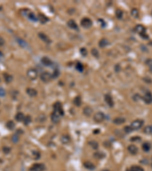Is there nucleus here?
<instances>
[{
    "mask_svg": "<svg viewBox=\"0 0 152 171\" xmlns=\"http://www.w3.org/2000/svg\"><path fill=\"white\" fill-rule=\"evenodd\" d=\"M19 138H20L19 135H18V133H16V134H14V135H12V141L13 143H18V141H19Z\"/></svg>",
    "mask_w": 152,
    "mask_h": 171,
    "instance_id": "28",
    "label": "nucleus"
},
{
    "mask_svg": "<svg viewBox=\"0 0 152 171\" xmlns=\"http://www.w3.org/2000/svg\"><path fill=\"white\" fill-rule=\"evenodd\" d=\"M2 151L5 154H9L11 151V149L9 148V147H3V148H2Z\"/></svg>",
    "mask_w": 152,
    "mask_h": 171,
    "instance_id": "43",
    "label": "nucleus"
},
{
    "mask_svg": "<svg viewBox=\"0 0 152 171\" xmlns=\"http://www.w3.org/2000/svg\"><path fill=\"white\" fill-rule=\"evenodd\" d=\"M123 13L121 10H117L116 11V17L117 18L119 19H121L123 18Z\"/></svg>",
    "mask_w": 152,
    "mask_h": 171,
    "instance_id": "38",
    "label": "nucleus"
},
{
    "mask_svg": "<svg viewBox=\"0 0 152 171\" xmlns=\"http://www.w3.org/2000/svg\"><path fill=\"white\" fill-rule=\"evenodd\" d=\"M61 117L62 116L55 111H53V113L51 114V120L53 123H58L60 121Z\"/></svg>",
    "mask_w": 152,
    "mask_h": 171,
    "instance_id": "8",
    "label": "nucleus"
},
{
    "mask_svg": "<svg viewBox=\"0 0 152 171\" xmlns=\"http://www.w3.org/2000/svg\"><path fill=\"white\" fill-rule=\"evenodd\" d=\"M27 75L30 80H35L38 76V72L35 68H30L27 72Z\"/></svg>",
    "mask_w": 152,
    "mask_h": 171,
    "instance_id": "2",
    "label": "nucleus"
},
{
    "mask_svg": "<svg viewBox=\"0 0 152 171\" xmlns=\"http://www.w3.org/2000/svg\"><path fill=\"white\" fill-rule=\"evenodd\" d=\"M143 100L147 104H150L152 103V94L150 92H147L145 94V96L143 97Z\"/></svg>",
    "mask_w": 152,
    "mask_h": 171,
    "instance_id": "10",
    "label": "nucleus"
},
{
    "mask_svg": "<svg viewBox=\"0 0 152 171\" xmlns=\"http://www.w3.org/2000/svg\"><path fill=\"white\" fill-rule=\"evenodd\" d=\"M151 134H152V126H151Z\"/></svg>",
    "mask_w": 152,
    "mask_h": 171,
    "instance_id": "48",
    "label": "nucleus"
},
{
    "mask_svg": "<svg viewBox=\"0 0 152 171\" xmlns=\"http://www.w3.org/2000/svg\"><path fill=\"white\" fill-rule=\"evenodd\" d=\"M60 140L62 144H68L70 142V137L68 135H62Z\"/></svg>",
    "mask_w": 152,
    "mask_h": 171,
    "instance_id": "18",
    "label": "nucleus"
},
{
    "mask_svg": "<svg viewBox=\"0 0 152 171\" xmlns=\"http://www.w3.org/2000/svg\"><path fill=\"white\" fill-rule=\"evenodd\" d=\"M26 91H27V94L30 97H35L37 94V91L34 88H28Z\"/></svg>",
    "mask_w": 152,
    "mask_h": 171,
    "instance_id": "14",
    "label": "nucleus"
},
{
    "mask_svg": "<svg viewBox=\"0 0 152 171\" xmlns=\"http://www.w3.org/2000/svg\"><path fill=\"white\" fill-rule=\"evenodd\" d=\"M124 130H125V132L126 133H130V132H132L133 131L132 128L130 126H125V129H124Z\"/></svg>",
    "mask_w": 152,
    "mask_h": 171,
    "instance_id": "41",
    "label": "nucleus"
},
{
    "mask_svg": "<svg viewBox=\"0 0 152 171\" xmlns=\"http://www.w3.org/2000/svg\"><path fill=\"white\" fill-rule=\"evenodd\" d=\"M144 132L148 135L151 134V126H146L144 129Z\"/></svg>",
    "mask_w": 152,
    "mask_h": 171,
    "instance_id": "36",
    "label": "nucleus"
},
{
    "mask_svg": "<svg viewBox=\"0 0 152 171\" xmlns=\"http://www.w3.org/2000/svg\"><path fill=\"white\" fill-rule=\"evenodd\" d=\"M131 14L132 15V17H134L135 18H138L139 17V13L138 11L136 9H133L131 11Z\"/></svg>",
    "mask_w": 152,
    "mask_h": 171,
    "instance_id": "29",
    "label": "nucleus"
},
{
    "mask_svg": "<svg viewBox=\"0 0 152 171\" xmlns=\"http://www.w3.org/2000/svg\"><path fill=\"white\" fill-rule=\"evenodd\" d=\"M14 126H15L14 122L13 121H9L6 124V127L9 129H10V130H12L14 128Z\"/></svg>",
    "mask_w": 152,
    "mask_h": 171,
    "instance_id": "30",
    "label": "nucleus"
},
{
    "mask_svg": "<svg viewBox=\"0 0 152 171\" xmlns=\"http://www.w3.org/2000/svg\"><path fill=\"white\" fill-rule=\"evenodd\" d=\"M38 19H39V21H41L42 24H45V23H46L47 21H48V18L46 17V16H45L44 14H40L39 15H38Z\"/></svg>",
    "mask_w": 152,
    "mask_h": 171,
    "instance_id": "17",
    "label": "nucleus"
},
{
    "mask_svg": "<svg viewBox=\"0 0 152 171\" xmlns=\"http://www.w3.org/2000/svg\"><path fill=\"white\" fill-rule=\"evenodd\" d=\"M4 79H5V81H6L7 83H9V82H11V81H12L13 77H12L11 75H9V74L5 73V74H4Z\"/></svg>",
    "mask_w": 152,
    "mask_h": 171,
    "instance_id": "25",
    "label": "nucleus"
},
{
    "mask_svg": "<svg viewBox=\"0 0 152 171\" xmlns=\"http://www.w3.org/2000/svg\"><path fill=\"white\" fill-rule=\"evenodd\" d=\"M74 104L77 106H80L82 104V99L80 97H76L75 99H74Z\"/></svg>",
    "mask_w": 152,
    "mask_h": 171,
    "instance_id": "27",
    "label": "nucleus"
},
{
    "mask_svg": "<svg viewBox=\"0 0 152 171\" xmlns=\"http://www.w3.org/2000/svg\"><path fill=\"white\" fill-rule=\"evenodd\" d=\"M53 108H54V111H55V112H57L58 113H59L62 116L64 115V111H63L62 106L61 103L56 102V103L54 104Z\"/></svg>",
    "mask_w": 152,
    "mask_h": 171,
    "instance_id": "7",
    "label": "nucleus"
},
{
    "mask_svg": "<svg viewBox=\"0 0 152 171\" xmlns=\"http://www.w3.org/2000/svg\"><path fill=\"white\" fill-rule=\"evenodd\" d=\"M39 37H40V38L41 39V40H43L44 42H46V43H50V40L47 37V36H46V34H43V33H40V34H39Z\"/></svg>",
    "mask_w": 152,
    "mask_h": 171,
    "instance_id": "20",
    "label": "nucleus"
},
{
    "mask_svg": "<svg viewBox=\"0 0 152 171\" xmlns=\"http://www.w3.org/2000/svg\"><path fill=\"white\" fill-rule=\"evenodd\" d=\"M0 56H2V53L0 52Z\"/></svg>",
    "mask_w": 152,
    "mask_h": 171,
    "instance_id": "47",
    "label": "nucleus"
},
{
    "mask_svg": "<svg viewBox=\"0 0 152 171\" xmlns=\"http://www.w3.org/2000/svg\"><path fill=\"white\" fill-rule=\"evenodd\" d=\"M131 141L132 142H139V141H141V138L140 137H132V138H131Z\"/></svg>",
    "mask_w": 152,
    "mask_h": 171,
    "instance_id": "44",
    "label": "nucleus"
},
{
    "mask_svg": "<svg viewBox=\"0 0 152 171\" xmlns=\"http://www.w3.org/2000/svg\"><path fill=\"white\" fill-rule=\"evenodd\" d=\"M128 151H129L132 154H136L138 153V147L135 145H129L128 147Z\"/></svg>",
    "mask_w": 152,
    "mask_h": 171,
    "instance_id": "13",
    "label": "nucleus"
},
{
    "mask_svg": "<svg viewBox=\"0 0 152 171\" xmlns=\"http://www.w3.org/2000/svg\"><path fill=\"white\" fill-rule=\"evenodd\" d=\"M84 166L87 169H88V170H94L95 168L94 165L92 164V163H91V162H85V163H84Z\"/></svg>",
    "mask_w": 152,
    "mask_h": 171,
    "instance_id": "26",
    "label": "nucleus"
},
{
    "mask_svg": "<svg viewBox=\"0 0 152 171\" xmlns=\"http://www.w3.org/2000/svg\"><path fill=\"white\" fill-rule=\"evenodd\" d=\"M5 44V40H3V38L0 37V46H2Z\"/></svg>",
    "mask_w": 152,
    "mask_h": 171,
    "instance_id": "46",
    "label": "nucleus"
},
{
    "mask_svg": "<svg viewBox=\"0 0 152 171\" xmlns=\"http://www.w3.org/2000/svg\"><path fill=\"white\" fill-rule=\"evenodd\" d=\"M89 145L91 147H92V148L94 149H97V147H98V143L97 142H95V141H91L89 142Z\"/></svg>",
    "mask_w": 152,
    "mask_h": 171,
    "instance_id": "33",
    "label": "nucleus"
},
{
    "mask_svg": "<svg viewBox=\"0 0 152 171\" xmlns=\"http://www.w3.org/2000/svg\"><path fill=\"white\" fill-rule=\"evenodd\" d=\"M31 122V117L30 116H27L25 117V119H24V123H25V126H28L29 125V124Z\"/></svg>",
    "mask_w": 152,
    "mask_h": 171,
    "instance_id": "31",
    "label": "nucleus"
},
{
    "mask_svg": "<svg viewBox=\"0 0 152 171\" xmlns=\"http://www.w3.org/2000/svg\"><path fill=\"white\" fill-rule=\"evenodd\" d=\"M41 63H42L44 66H52V64H53L52 60L50 59L48 57H43V58H42Z\"/></svg>",
    "mask_w": 152,
    "mask_h": 171,
    "instance_id": "12",
    "label": "nucleus"
},
{
    "mask_svg": "<svg viewBox=\"0 0 152 171\" xmlns=\"http://www.w3.org/2000/svg\"><path fill=\"white\" fill-rule=\"evenodd\" d=\"M104 118H105L104 114H103V113H101V112H97V113L94 114V120L96 122L100 123V122H102L103 120H104Z\"/></svg>",
    "mask_w": 152,
    "mask_h": 171,
    "instance_id": "4",
    "label": "nucleus"
},
{
    "mask_svg": "<svg viewBox=\"0 0 152 171\" xmlns=\"http://www.w3.org/2000/svg\"><path fill=\"white\" fill-rule=\"evenodd\" d=\"M105 171H108V170H105Z\"/></svg>",
    "mask_w": 152,
    "mask_h": 171,
    "instance_id": "50",
    "label": "nucleus"
},
{
    "mask_svg": "<svg viewBox=\"0 0 152 171\" xmlns=\"http://www.w3.org/2000/svg\"><path fill=\"white\" fill-rule=\"evenodd\" d=\"M24 119H25V116L22 113H18L15 116V119L18 122H21L24 121Z\"/></svg>",
    "mask_w": 152,
    "mask_h": 171,
    "instance_id": "21",
    "label": "nucleus"
},
{
    "mask_svg": "<svg viewBox=\"0 0 152 171\" xmlns=\"http://www.w3.org/2000/svg\"><path fill=\"white\" fill-rule=\"evenodd\" d=\"M45 167L43 164H36L30 167L31 171H43Z\"/></svg>",
    "mask_w": 152,
    "mask_h": 171,
    "instance_id": "9",
    "label": "nucleus"
},
{
    "mask_svg": "<svg viewBox=\"0 0 152 171\" xmlns=\"http://www.w3.org/2000/svg\"><path fill=\"white\" fill-rule=\"evenodd\" d=\"M83 113H84V114L86 116H90L92 114L93 110H92V109H91L90 106H86V107L84 108Z\"/></svg>",
    "mask_w": 152,
    "mask_h": 171,
    "instance_id": "16",
    "label": "nucleus"
},
{
    "mask_svg": "<svg viewBox=\"0 0 152 171\" xmlns=\"http://www.w3.org/2000/svg\"><path fill=\"white\" fill-rule=\"evenodd\" d=\"M27 18H29V20L32 21H37V18H36L35 16V14L34 13H32V12H29L27 15Z\"/></svg>",
    "mask_w": 152,
    "mask_h": 171,
    "instance_id": "24",
    "label": "nucleus"
},
{
    "mask_svg": "<svg viewBox=\"0 0 152 171\" xmlns=\"http://www.w3.org/2000/svg\"><path fill=\"white\" fill-rule=\"evenodd\" d=\"M5 95V91L3 88H0V97H4Z\"/></svg>",
    "mask_w": 152,
    "mask_h": 171,
    "instance_id": "45",
    "label": "nucleus"
},
{
    "mask_svg": "<svg viewBox=\"0 0 152 171\" xmlns=\"http://www.w3.org/2000/svg\"><path fill=\"white\" fill-rule=\"evenodd\" d=\"M127 171H131L130 170H127Z\"/></svg>",
    "mask_w": 152,
    "mask_h": 171,
    "instance_id": "49",
    "label": "nucleus"
},
{
    "mask_svg": "<svg viewBox=\"0 0 152 171\" xmlns=\"http://www.w3.org/2000/svg\"><path fill=\"white\" fill-rule=\"evenodd\" d=\"M125 122V119L123 117H116V119H113V122L116 124V125H121V124L124 123Z\"/></svg>",
    "mask_w": 152,
    "mask_h": 171,
    "instance_id": "15",
    "label": "nucleus"
},
{
    "mask_svg": "<svg viewBox=\"0 0 152 171\" xmlns=\"http://www.w3.org/2000/svg\"><path fill=\"white\" fill-rule=\"evenodd\" d=\"M76 69L78 70L79 72H82L83 71V66L82 63H78L76 64Z\"/></svg>",
    "mask_w": 152,
    "mask_h": 171,
    "instance_id": "39",
    "label": "nucleus"
},
{
    "mask_svg": "<svg viewBox=\"0 0 152 171\" xmlns=\"http://www.w3.org/2000/svg\"><path fill=\"white\" fill-rule=\"evenodd\" d=\"M81 25L84 28H89L92 26V21L90 18H84L82 20Z\"/></svg>",
    "mask_w": 152,
    "mask_h": 171,
    "instance_id": "6",
    "label": "nucleus"
},
{
    "mask_svg": "<svg viewBox=\"0 0 152 171\" xmlns=\"http://www.w3.org/2000/svg\"><path fill=\"white\" fill-rule=\"evenodd\" d=\"M41 79L43 82H48L53 79V75L50 72H46L41 75Z\"/></svg>",
    "mask_w": 152,
    "mask_h": 171,
    "instance_id": "5",
    "label": "nucleus"
},
{
    "mask_svg": "<svg viewBox=\"0 0 152 171\" xmlns=\"http://www.w3.org/2000/svg\"><path fill=\"white\" fill-rule=\"evenodd\" d=\"M40 157H41V154H40L39 152H37V151L33 152V158L34 160H38L40 158Z\"/></svg>",
    "mask_w": 152,
    "mask_h": 171,
    "instance_id": "37",
    "label": "nucleus"
},
{
    "mask_svg": "<svg viewBox=\"0 0 152 171\" xmlns=\"http://www.w3.org/2000/svg\"><path fill=\"white\" fill-rule=\"evenodd\" d=\"M0 81H1V80H0Z\"/></svg>",
    "mask_w": 152,
    "mask_h": 171,
    "instance_id": "51",
    "label": "nucleus"
},
{
    "mask_svg": "<svg viewBox=\"0 0 152 171\" xmlns=\"http://www.w3.org/2000/svg\"><path fill=\"white\" fill-rule=\"evenodd\" d=\"M108 45V40H107V39L103 38L102 39V40H100V41L99 42V46L100 47H105V46H107Z\"/></svg>",
    "mask_w": 152,
    "mask_h": 171,
    "instance_id": "22",
    "label": "nucleus"
},
{
    "mask_svg": "<svg viewBox=\"0 0 152 171\" xmlns=\"http://www.w3.org/2000/svg\"><path fill=\"white\" fill-rule=\"evenodd\" d=\"M135 31H136L138 34H139L142 38H144V39L148 38V35L146 34V29L144 26H142L141 25H138L136 27H135Z\"/></svg>",
    "mask_w": 152,
    "mask_h": 171,
    "instance_id": "1",
    "label": "nucleus"
},
{
    "mask_svg": "<svg viewBox=\"0 0 152 171\" xmlns=\"http://www.w3.org/2000/svg\"><path fill=\"white\" fill-rule=\"evenodd\" d=\"M105 102L107 103V104H108L109 106L112 107L113 106L114 103H113V97H112L110 94H107L105 96Z\"/></svg>",
    "mask_w": 152,
    "mask_h": 171,
    "instance_id": "11",
    "label": "nucleus"
},
{
    "mask_svg": "<svg viewBox=\"0 0 152 171\" xmlns=\"http://www.w3.org/2000/svg\"><path fill=\"white\" fill-rule=\"evenodd\" d=\"M142 149L144 151L148 152L151 150V145L148 142H145L142 145Z\"/></svg>",
    "mask_w": 152,
    "mask_h": 171,
    "instance_id": "23",
    "label": "nucleus"
},
{
    "mask_svg": "<svg viewBox=\"0 0 152 171\" xmlns=\"http://www.w3.org/2000/svg\"><path fill=\"white\" fill-rule=\"evenodd\" d=\"M80 53H81V54L83 56H86L87 54V51L85 48H82L81 50H80Z\"/></svg>",
    "mask_w": 152,
    "mask_h": 171,
    "instance_id": "42",
    "label": "nucleus"
},
{
    "mask_svg": "<svg viewBox=\"0 0 152 171\" xmlns=\"http://www.w3.org/2000/svg\"><path fill=\"white\" fill-rule=\"evenodd\" d=\"M68 25L70 28L74 29V30H78V25L73 20H70L68 21Z\"/></svg>",
    "mask_w": 152,
    "mask_h": 171,
    "instance_id": "19",
    "label": "nucleus"
},
{
    "mask_svg": "<svg viewBox=\"0 0 152 171\" xmlns=\"http://www.w3.org/2000/svg\"><path fill=\"white\" fill-rule=\"evenodd\" d=\"M144 124V121L141 120V119H137V120H135L132 122L131 124V127L132 128L133 130H138L139 129H141Z\"/></svg>",
    "mask_w": 152,
    "mask_h": 171,
    "instance_id": "3",
    "label": "nucleus"
},
{
    "mask_svg": "<svg viewBox=\"0 0 152 171\" xmlns=\"http://www.w3.org/2000/svg\"><path fill=\"white\" fill-rule=\"evenodd\" d=\"M145 63H146V65L149 67L150 71L152 72V59H147L146 62H145Z\"/></svg>",
    "mask_w": 152,
    "mask_h": 171,
    "instance_id": "35",
    "label": "nucleus"
},
{
    "mask_svg": "<svg viewBox=\"0 0 152 171\" xmlns=\"http://www.w3.org/2000/svg\"><path fill=\"white\" fill-rule=\"evenodd\" d=\"M91 53H92V55L95 57H98V56H99V53H98L97 49H93L91 50Z\"/></svg>",
    "mask_w": 152,
    "mask_h": 171,
    "instance_id": "40",
    "label": "nucleus"
},
{
    "mask_svg": "<svg viewBox=\"0 0 152 171\" xmlns=\"http://www.w3.org/2000/svg\"><path fill=\"white\" fill-rule=\"evenodd\" d=\"M130 170L131 171H145L142 167L139 166H133L130 168Z\"/></svg>",
    "mask_w": 152,
    "mask_h": 171,
    "instance_id": "32",
    "label": "nucleus"
},
{
    "mask_svg": "<svg viewBox=\"0 0 152 171\" xmlns=\"http://www.w3.org/2000/svg\"><path fill=\"white\" fill-rule=\"evenodd\" d=\"M94 157L97 159H102L103 158H104V154L102 152H97L94 154Z\"/></svg>",
    "mask_w": 152,
    "mask_h": 171,
    "instance_id": "34",
    "label": "nucleus"
}]
</instances>
